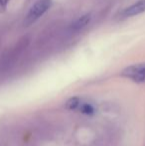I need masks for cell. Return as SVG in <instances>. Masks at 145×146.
Returning a JSON list of instances; mask_svg holds the SVG:
<instances>
[{"label":"cell","instance_id":"obj_1","mask_svg":"<svg viewBox=\"0 0 145 146\" xmlns=\"http://www.w3.org/2000/svg\"><path fill=\"white\" fill-rule=\"evenodd\" d=\"M51 5H52V0H38L30 8L29 12H28L27 16L25 18L24 24H26V26H29L35 21H37L39 18L42 17L48 11Z\"/></svg>","mask_w":145,"mask_h":146},{"label":"cell","instance_id":"obj_2","mask_svg":"<svg viewBox=\"0 0 145 146\" xmlns=\"http://www.w3.org/2000/svg\"><path fill=\"white\" fill-rule=\"evenodd\" d=\"M120 76L136 84L145 83V63L134 64L123 69Z\"/></svg>","mask_w":145,"mask_h":146},{"label":"cell","instance_id":"obj_3","mask_svg":"<svg viewBox=\"0 0 145 146\" xmlns=\"http://www.w3.org/2000/svg\"><path fill=\"white\" fill-rule=\"evenodd\" d=\"M143 12H145V0H138L134 4L125 8L121 12V16L123 18L132 17V16L139 15Z\"/></svg>","mask_w":145,"mask_h":146},{"label":"cell","instance_id":"obj_4","mask_svg":"<svg viewBox=\"0 0 145 146\" xmlns=\"http://www.w3.org/2000/svg\"><path fill=\"white\" fill-rule=\"evenodd\" d=\"M91 14H85V15L79 17L77 20H75L73 23H72L71 27H72L73 30H75V31L81 30V29H83V28H85V26L91 22Z\"/></svg>","mask_w":145,"mask_h":146},{"label":"cell","instance_id":"obj_5","mask_svg":"<svg viewBox=\"0 0 145 146\" xmlns=\"http://www.w3.org/2000/svg\"><path fill=\"white\" fill-rule=\"evenodd\" d=\"M81 102H81V98H77V96H73V98H71L67 100L65 106H66L67 110H79V106H81Z\"/></svg>","mask_w":145,"mask_h":146},{"label":"cell","instance_id":"obj_6","mask_svg":"<svg viewBox=\"0 0 145 146\" xmlns=\"http://www.w3.org/2000/svg\"><path fill=\"white\" fill-rule=\"evenodd\" d=\"M79 110L85 115H93L95 113V108L91 104H87V102H81Z\"/></svg>","mask_w":145,"mask_h":146},{"label":"cell","instance_id":"obj_7","mask_svg":"<svg viewBox=\"0 0 145 146\" xmlns=\"http://www.w3.org/2000/svg\"><path fill=\"white\" fill-rule=\"evenodd\" d=\"M8 2H9V0H0V11L5 9Z\"/></svg>","mask_w":145,"mask_h":146}]
</instances>
